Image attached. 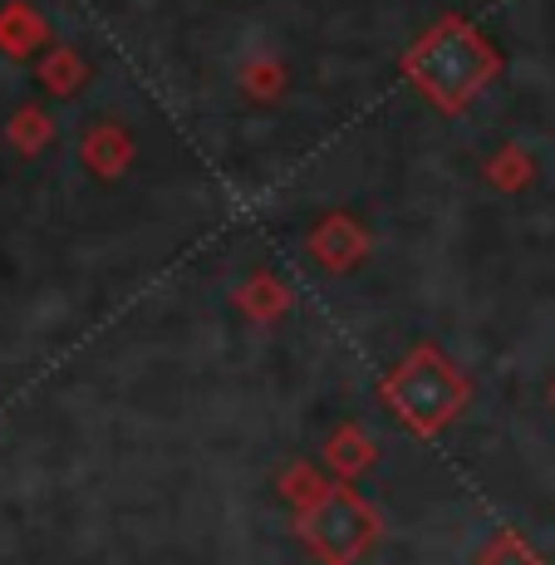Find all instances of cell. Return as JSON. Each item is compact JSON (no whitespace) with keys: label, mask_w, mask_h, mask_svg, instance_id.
<instances>
[{"label":"cell","mask_w":555,"mask_h":565,"mask_svg":"<svg viewBox=\"0 0 555 565\" xmlns=\"http://www.w3.org/2000/svg\"><path fill=\"white\" fill-rule=\"evenodd\" d=\"M384 398H388V408L404 413L413 433H438L442 423L462 408L467 384L457 379V369L438 354V344H418L413 360L388 379Z\"/></svg>","instance_id":"7a4b0ae2"},{"label":"cell","mask_w":555,"mask_h":565,"mask_svg":"<svg viewBox=\"0 0 555 565\" xmlns=\"http://www.w3.org/2000/svg\"><path fill=\"white\" fill-rule=\"evenodd\" d=\"M79 153L99 178H118V172L134 162V134H128L124 124H114V118H104V124H94L89 134H84Z\"/></svg>","instance_id":"8992f818"},{"label":"cell","mask_w":555,"mask_h":565,"mask_svg":"<svg viewBox=\"0 0 555 565\" xmlns=\"http://www.w3.org/2000/svg\"><path fill=\"white\" fill-rule=\"evenodd\" d=\"M364 252H369V232L354 222V216H344V212L324 216V222L310 232V256L320 260L324 270H334V276L354 270L359 260H364Z\"/></svg>","instance_id":"277c9868"},{"label":"cell","mask_w":555,"mask_h":565,"mask_svg":"<svg viewBox=\"0 0 555 565\" xmlns=\"http://www.w3.org/2000/svg\"><path fill=\"white\" fill-rule=\"evenodd\" d=\"M242 89H246V94H256V99H276V94L286 89V70H280V64H270V60L246 64Z\"/></svg>","instance_id":"8fae6325"},{"label":"cell","mask_w":555,"mask_h":565,"mask_svg":"<svg viewBox=\"0 0 555 565\" xmlns=\"http://www.w3.org/2000/svg\"><path fill=\"white\" fill-rule=\"evenodd\" d=\"M300 531L324 565H350V561L364 556L369 541L378 536V516L369 512L364 497H354L350 487H340V492H324L320 502L305 507Z\"/></svg>","instance_id":"3957f363"},{"label":"cell","mask_w":555,"mask_h":565,"mask_svg":"<svg viewBox=\"0 0 555 565\" xmlns=\"http://www.w3.org/2000/svg\"><path fill=\"white\" fill-rule=\"evenodd\" d=\"M84 79H89V64H84L70 45H50L45 50V60H40V84H45L50 94L70 99V94L84 89Z\"/></svg>","instance_id":"52a82bcc"},{"label":"cell","mask_w":555,"mask_h":565,"mask_svg":"<svg viewBox=\"0 0 555 565\" xmlns=\"http://www.w3.org/2000/svg\"><path fill=\"white\" fill-rule=\"evenodd\" d=\"M50 20L40 15L30 0H6L0 6V50L10 54V60H30V54L50 50Z\"/></svg>","instance_id":"5b68a950"},{"label":"cell","mask_w":555,"mask_h":565,"mask_svg":"<svg viewBox=\"0 0 555 565\" xmlns=\"http://www.w3.org/2000/svg\"><path fill=\"white\" fill-rule=\"evenodd\" d=\"M6 138L20 148L25 158H35L40 148L54 138V118L45 114V108H35V104H25V108H15V118H10V128H6Z\"/></svg>","instance_id":"ba28073f"},{"label":"cell","mask_w":555,"mask_h":565,"mask_svg":"<svg viewBox=\"0 0 555 565\" xmlns=\"http://www.w3.org/2000/svg\"><path fill=\"white\" fill-rule=\"evenodd\" d=\"M404 74L423 99H433L442 114H462L487 84L502 74V54L492 40L462 15H442L428 35L404 54Z\"/></svg>","instance_id":"6da1fadb"},{"label":"cell","mask_w":555,"mask_h":565,"mask_svg":"<svg viewBox=\"0 0 555 565\" xmlns=\"http://www.w3.org/2000/svg\"><path fill=\"white\" fill-rule=\"evenodd\" d=\"M242 306H252V315H260V320H270V315L286 310V286H276L270 276H256L252 286L242 290Z\"/></svg>","instance_id":"30bf717a"},{"label":"cell","mask_w":555,"mask_h":565,"mask_svg":"<svg viewBox=\"0 0 555 565\" xmlns=\"http://www.w3.org/2000/svg\"><path fill=\"white\" fill-rule=\"evenodd\" d=\"M487 178H492L502 192H521L531 178H536V168H531L526 148H502V153L487 162Z\"/></svg>","instance_id":"9c48e42d"}]
</instances>
